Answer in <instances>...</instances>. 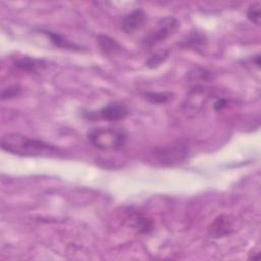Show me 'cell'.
<instances>
[{
	"label": "cell",
	"instance_id": "52a82bcc",
	"mask_svg": "<svg viewBox=\"0 0 261 261\" xmlns=\"http://www.w3.org/2000/svg\"><path fill=\"white\" fill-rule=\"evenodd\" d=\"M129 114L128 107L121 102H111L104 105L98 112V116L106 121H120Z\"/></svg>",
	"mask_w": 261,
	"mask_h": 261
},
{
	"label": "cell",
	"instance_id": "30bf717a",
	"mask_svg": "<svg viewBox=\"0 0 261 261\" xmlns=\"http://www.w3.org/2000/svg\"><path fill=\"white\" fill-rule=\"evenodd\" d=\"M41 32L44 35H46L49 38L50 42L56 47L69 49V50H76V51L81 50L80 46H77L76 44L67 40L66 38H64L62 35H60L58 33H55V32H52V31H46V30H41Z\"/></svg>",
	"mask_w": 261,
	"mask_h": 261
},
{
	"label": "cell",
	"instance_id": "8992f818",
	"mask_svg": "<svg viewBox=\"0 0 261 261\" xmlns=\"http://www.w3.org/2000/svg\"><path fill=\"white\" fill-rule=\"evenodd\" d=\"M240 219L232 214H221L209 225V233L214 238H222L236 232L240 227Z\"/></svg>",
	"mask_w": 261,
	"mask_h": 261
},
{
	"label": "cell",
	"instance_id": "5b68a950",
	"mask_svg": "<svg viewBox=\"0 0 261 261\" xmlns=\"http://www.w3.org/2000/svg\"><path fill=\"white\" fill-rule=\"evenodd\" d=\"M212 96L211 89L202 86H194L188 93L182 103V110L189 117L197 115Z\"/></svg>",
	"mask_w": 261,
	"mask_h": 261
},
{
	"label": "cell",
	"instance_id": "8fae6325",
	"mask_svg": "<svg viewBox=\"0 0 261 261\" xmlns=\"http://www.w3.org/2000/svg\"><path fill=\"white\" fill-rule=\"evenodd\" d=\"M206 36L198 31L191 32L180 43L181 46L184 47H192V48H200L206 44Z\"/></svg>",
	"mask_w": 261,
	"mask_h": 261
},
{
	"label": "cell",
	"instance_id": "4fadbf2b",
	"mask_svg": "<svg viewBox=\"0 0 261 261\" xmlns=\"http://www.w3.org/2000/svg\"><path fill=\"white\" fill-rule=\"evenodd\" d=\"M144 97L149 103L165 104L173 99L174 94L171 92H147Z\"/></svg>",
	"mask_w": 261,
	"mask_h": 261
},
{
	"label": "cell",
	"instance_id": "9a60e30c",
	"mask_svg": "<svg viewBox=\"0 0 261 261\" xmlns=\"http://www.w3.org/2000/svg\"><path fill=\"white\" fill-rule=\"evenodd\" d=\"M135 226L139 232L146 233L152 229L153 225H152V221L149 220L148 218H146L142 215H137L135 217Z\"/></svg>",
	"mask_w": 261,
	"mask_h": 261
},
{
	"label": "cell",
	"instance_id": "9c48e42d",
	"mask_svg": "<svg viewBox=\"0 0 261 261\" xmlns=\"http://www.w3.org/2000/svg\"><path fill=\"white\" fill-rule=\"evenodd\" d=\"M146 20V13L142 9H135L132 12L127 13L121 22V29L127 33H134L139 30Z\"/></svg>",
	"mask_w": 261,
	"mask_h": 261
},
{
	"label": "cell",
	"instance_id": "277c9868",
	"mask_svg": "<svg viewBox=\"0 0 261 261\" xmlns=\"http://www.w3.org/2000/svg\"><path fill=\"white\" fill-rule=\"evenodd\" d=\"M180 22L177 18L166 16L161 18L155 27L143 38V46L145 48H153L154 46L162 43L169 37L173 36L179 29Z\"/></svg>",
	"mask_w": 261,
	"mask_h": 261
},
{
	"label": "cell",
	"instance_id": "3957f363",
	"mask_svg": "<svg viewBox=\"0 0 261 261\" xmlns=\"http://www.w3.org/2000/svg\"><path fill=\"white\" fill-rule=\"evenodd\" d=\"M88 139L91 144L102 151H112L120 149L127 135L122 129L116 128H95L88 133Z\"/></svg>",
	"mask_w": 261,
	"mask_h": 261
},
{
	"label": "cell",
	"instance_id": "e0dca14e",
	"mask_svg": "<svg viewBox=\"0 0 261 261\" xmlns=\"http://www.w3.org/2000/svg\"><path fill=\"white\" fill-rule=\"evenodd\" d=\"M20 93V88L17 86H10L7 87L6 89H4L1 93V98L3 100L5 99H10V98H14L16 96H18Z\"/></svg>",
	"mask_w": 261,
	"mask_h": 261
},
{
	"label": "cell",
	"instance_id": "ac0fdd59",
	"mask_svg": "<svg viewBox=\"0 0 261 261\" xmlns=\"http://www.w3.org/2000/svg\"><path fill=\"white\" fill-rule=\"evenodd\" d=\"M225 104H226V100H224V99H218V100H216V102L214 103V109L215 110H220V109H222L224 106H225Z\"/></svg>",
	"mask_w": 261,
	"mask_h": 261
},
{
	"label": "cell",
	"instance_id": "7a4b0ae2",
	"mask_svg": "<svg viewBox=\"0 0 261 261\" xmlns=\"http://www.w3.org/2000/svg\"><path fill=\"white\" fill-rule=\"evenodd\" d=\"M189 153V143L184 139H175L156 147L151 153V160L161 166H175L182 163Z\"/></svg>",
	"mask_w": 261,
	"mask_h": 261
},
{
	"label": "cell",
	"instance_id": "ba28073f",
	"mask_svg": "<svg viewBox=\"0 0 261 261\" xmlns=\"http://www.w3.org/2000/svg\"><path fill=\"white\" fill-rule=\"evenodd\" d=\"M13 64L18 69L31 73H37L45 69L47 66L46 62L43 59H37L27 55L13 57Z\"/></svg>",
	"mask_w": 261,
	"mask_h": 261
},
{
	"label": "cell",
	"instance_id": "6da1fadb",
	"mask_svg": "<svg viewBox=\"0 0 261 261\" xmlns=\"http://www.w3.org/2000/svg\"><path fill=\"white\" fill-rule=\"evenodd\" d=\"M1 148L7 153L25 157H55L62 154V150L56 146L17 133L4 135Z\"/></svg>",
	"mask_w": 261,
	"mask_h": 261
},
{
	"label": "cell",
	"instance_id": "2e32d148",
	"mask_svg": "<svg viewBox=\"0 0 261 261\" xmlns=\"http://www.w3.org/2000/svg\"><path fill=\"white\" fill-rule=\"evenodd\" d=\"M247 17L248 19L255 23L256 25H260V18H261V11H260V3L252 4L249 9L247 10Z\"/></svg>",
	"mask_w": 261,
	"mask_h": 261
},
{
	"label": "cell",
	"instance_id": "5bb4252c",
	"mask_svg": "<svg viewBox=\"0 0 261 261\" xmlns=\"http://www.w3.org/2000/svg\"><path fill=\"white\" fill-rule=\"evenodd\" d=\"M170 50L169 49H163L160 51H157L153 55H151L147 60H146V66L149 68H156L160 64H162L169 56Z\"/></svg>",
	"mask_w": 261,
	"mask_h": 261
},
{
	"label": "cell",
	"instance_id": "7c38bea8",
	"mask_svg": "<svg viewBox=\"0 0 261 261\" xmlns=\"http://www.w3.org/2000/svg\"><path fill=\"white\" fill-rule=\"evenodd\" d=\"M97 42L105 54L115 53L121 49V46L116 42V40L110 38L109 36L100 35L97 37Z\"/></svg>",
	"mask_w": 261,
	"mask_h": 261
}]
</instances>
